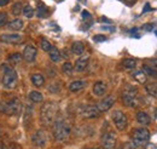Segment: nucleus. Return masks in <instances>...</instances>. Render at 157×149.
<instances>
[{
  "label": "nucleus",
  "instance_id": "obj_24",
  "mask_svg": "<svg viewBox=\"0 0 157 149\" xmlns=\"http://www.w3.org/2000/svg\"><path fill=\"white\" fill-rule=\"evenodd\" d=\"M29 99L34 103H41L44 101V96L38 91H32L29 93Z\"/></svg>",
  "mask_w": 157,
  "mask_h": 149
},
{
  "label": "nucleus",
  "instance_id": "obj_12",
  "mask_svg": "<svg viewBox=\"0 0 157 149\" xmlns=\"http://www.w3.org/2000/svg\"><path fill=\"white\" fill-rule=\"evenodd\" d=\"M36 55H38L36 47H34V46H32V45H28V46L24 47V51H23V55H22V56H23V58H24L27 62L32 63V62H34Z\"/></svg>",
  "mask_w": 157,
  "mask_h": 149
},
{
  "label": "nucleus",
  "instance_id": "obj_2",
  "mask_svg": "<svg viewBox=\"0 0 157 149\" xmlns=\"http://www.w3.org/2000/svg\"><path fill=\"white\" fill-rule=\"evenodd\" d=\"M71 132V126L65 119H58L53 125V135L57 141H64L69 137Z\"/></svg>",
  "mask_w": 157,
  "mask_h": 149
},
{
  "label": "nucleus",
  "instance_id": "obj_1",
  "mask_svg": "<svg viewBox=\"0 0 157 149\" xmlns=\"http://www.w3.org/2000/svg\"><path fill=\"white\" fill-rule=\"evenodd\" d=\"M58 113V106L55 102H47L41 107L40 120L45 126H50L56 121V116Z\"/></svg>",
  "mask_w": 157,
  "mask_h": 149
},
{
  "label": "nucleus",
  "instance_id": "obj_8",
  "mask_svg": "<svg viewBox=\"0 0 157 149\" xmlns=\"http://www.w3.org/2000/svg\"><path fill=\"white\" fill-rule=\"evenodd\" d=\"M100 142L104 149H114L116 146V135L113 132H106L101 136Z\"/></svg>",
  "mask_w": 157,
  "mask_h": 149
},
{
  "label": "nucleus",
  "instance_id": "obj_37",
  "mask_svg": "<svg viewBox=\"0 0 157 149\" xmlns=\"http://www.w3.org/2000/svg\"><path fill=\"white\" fill-rule=\"evenodd\" d=\"M147 11H154V9L150 6V4H149V2H146V4H145V7L143 9V14H146Z\"/></svg>",
  "mask_w": 157,
  "mask_h": 149
},
{
  "label": "nucleus",
  "instance_id": "obj_44",
  "mask_svg": "<svg viewBox=\"0 0 157 149\" xmlns=\"http://www.w3.org/2000/svg\"><path fill=\"white\" fill-rule=\"evenodd\" d=\"M155 118H156V120H157V108L155 109Z\"/></svg>",
  "mask_w": 157,
  "mask_h": 149
},
{
  "label": "nucleus",
  "instance_id": "obj_4",
  "mask_svg": "<svg viewBox=\"0 0 157 149\" xmlns=\"http://www.w3.org/2000/svg\"><path fill=\"white\" fill-rule=\"evenodd\" d=\"M150 132L145 127H140L133 132V143L136 147H144L149 143Z\"/></svg>",
  "mask_w": 157,
  "mask_h": 149
},
{
  "label": "nucleus",
  "instance_id": "obj_3",
  "mask_svg": "<svg viewBox=\"0 0 157 149\" xmlns=\"http://www.w3.org/2000/svg\"><path fill=\"white\" fill-rule=\"evenodd\" d=\"M122 102L126 107H131V108H134L139 104V101H138V89L134 86H126V89L123 90L122 93Z\"/></svg>",
  "mask_w": 157,
  "mask_h": 149
},
{
  "label": "nucleus",
  "instance_id": "obj_33",
  "mask_svg": "<svg viewBox=\"0 0 157 149\" xmlns=\"http://www.w3.org/2000/svg\"><path fill=\"white\" fill-rule=\"evenodd\" d=\"M6 23H7V14L0 12V27H4Z\"/></svg>",
  "mask_w": 157,
  "mask_h": 149
},
{
  "label": "nucleus",
  "instance_id": "obj_35",
  "mask_svg": "<svg viewBox=\"0 0 157 149\" xmlns=\"http://www.w3.org/2000/svg\"><path fill=\"white\" fill-rule=\"evenodd\" d=\"M93 40H94L96 42H103V41L106 40V37H105V35H101V34H98V35H94V37H93Z\"/></svg>",
  "mask_w": 157,
  "mask_h": 149
},
{
  "label": "nucleus",
  "instance_id": "obj_42",
  "mask_svg": "<svg viewBox=\"0 0 157 149\" xmlns=\"http://www.w3.org/2000/svg\"><path fill=\"white\" fill-rule=\"evenodd\" d=\"M11 0H0V6H4V5H7Z\"/></svg>",
  "mask_w": 157,
  "mask_h": 149
},
{
  "label": "nucleus",
  "instance_id": "obj_10",
  "mask_svg": "<svg viewBox=\"0 0 157 149\" xmlns=\"http://www.w3.org/2000/svg\"><path fill=\"white\" fill-rule=\"evenodd\" d=\"M99 114V111L98 108H97V106H85V107H82V109H81V115L83 116V118H86V119H92V118H97Z\"/></svg>",
  "mask_w": 157,
  "mask_h": 149
},
{
  "label": "nucleus",
  "instance_id": "obj_18",
  "mask_svg": "<svg viewBox=\"0 0 157 149\" xmlns=\"http://www.w3.org/2000/svg\"><path fill=\"white\" fill-rule=\"evenodd\" d=\"M71 51H73V54L78 55V56L83 55V52H85V45H83V42H81V41H75V42L73 44V46H71Z\"/></svg>",
  "mask_w": 157,
  "mask_h": 149
},
{
  "label": "nucleus",
  "instance_id": "obj_16",
  "mask_svg": "<svg viewBox=\"0 0 157 149\" xmlns=\"http://www.w3.org/2000/svg\"><path fill=\"white\" fill-rule=\"evenodd\" d=\"M86 86H87V81H85V80H75L69 85V90L71 92H78L80 90L85 89Z\"/></svg>",
  "mask_w": 157,
  "mask_h": 149
},
{
  "label": "nucleus",
  "instance_id": "obj_17",
  "mask_svg": "<svg viewBox=\"0 0 157 149\" xmlns=\"http://www.w3.org/2000/svg\"><path fill=\"white\" fill-rule=\"evenodd\" d=\"M137 120L139 124L146 126V125H150L151 124V118L149 116V114L145 112H139L137 114Z\"/></svg>",
  "mask_w": 157,
  "mask_h": 149
},
{
  "label": "nucleus",
  "instance_id": "obj_21",
  "mask_svg": "<svg viewBox=\"0 0 157 149\" xmlns=\"http://www.w3.org/2000/svg\"><path fill=\"white\" fill-rule=\"evenodd\" d=\"M32 83H33L34 86L41 87L44 85V83H45V79L41 74H33L32 75Z\"/></svg>",
  "mask_w": 157,
  "mask_h": 149
},
{
  "label": "nucleus",
  "instance_id": "obj_14",
  "mask_svg": "<svg viewBox=\"0 0 157 149\" xmlns=\"http://www.w3.org/2000/svg\"><path fill=\"white\" fill-rule=\"evenodd\" d=\"M88 61H90V57L88 56L80 57L78 61H76V63H75L74 70H76L78 73H82V72L86 69V67L88 66Z\"/></svg>",
  "mask_w": 157,
  "mask_h": 149
},
{
  "label": "nucleus",
  "instance_id": "obj_31",
  "mask_svg": "<svg viewBox=\"0 0 157 149\" xmlns=\"http://www.w3.org/2000/svg\"><path fill=\"white\" fill-rule=\"evenodd\" d=\"M23 59V56L21 54H12L11 56L9 57V62L10 63H21Z\"/></svg>",
  "mask_w": 157,
  "mask_h": 149
},
{
  "label": "nucleus",
  "instance_id": "obj_45",
  "mask_svg": "<svg viewBox=\"0 0 157 149\" xmlns=\"http://www.w3.org/2000/svg\"><path fill=\"white\" fill-rule=\"evenodd\" d=\"M155 34H156V37H157V30H155Z\"/></svg>",
  "mask_w": 157,
  "mask_h": 149
},
{
  "label": "nucleus",
  "instance_id": "obj_6",
  "mask_svg": "<svg viewBox=\"0 0 157 149\" xmlns=\"http://www.w3.org/2000/svg\"><path fill=\"white\" fill-rule=\"evenodd\" d=\"M17 72L12 68H9V67H5V74H4V78H2V84L7 89H13L16 87L17 85Z\"/></svg>",
  "mask_w": 157,
  "mask_h": 149
},
{
  "label": "nucleus",
  "instance_id": "obj_36",
  "mask_svg": "<svg viewBox=\"0 0 157 149\" xmlns=\"http://www.w3.org/2000/svg\"><path fill=\"white\" fill-rule=\"evenodd\" d=\"M141 29L143 30H146V32H151L154 29V23H146V24H144L141 27Z\"/></svg>",
  "mask_w": 157,
  "mask_h": 149
},
{
  "label": "nucleus",
  "instance_id": "obj_9",
  "mask_svg": "<svg viewBox=\"0 0 157 149\" xmlns=\"http://www.w3.org/2000/svg\"><path fill=\"white\" fill-rule=\"evenodd\" d=\"M115 103V97L114 96H106L104 99H101L97 104V108H98L99 113H104L108 112Z\"/></svg>",
  "mask_w": 157,
  "mask_h": 149
},
{
  "label": "nucleus",
  "instance_id": "obj_32",
  "mask_svg": "<svg viewBox=\"0 0 157 149\" xmlns=\"http://www.w3.org/2000/svg\"><path fill=\"white\" fill-rule=\"evenodd\" d=\"M40 45H41V49H42L44 51H46V52H48V51L51 50V47H52L51 42H50L48 40H46V39H41Z\"/></svg>",
  "mask_w": 157,
  "mask_h": 149
},
{
  "label": "nucleus",
  "instance_id": "obj_39",
  "mask_svg": "<svg viewBox=\"0 0 157 149\" xmlns=\"http://www.w3.org/2000/svg\"><path fill=\"white\" fill-rule=\"evenodd\" d=\"M123 1H124V4L128 5V6H132V5H134V4L137 2V0H123Z\"/></svg>",
  "mask_w": 157,
  "mask_h": 149
},
{
  "label": "nucleus",
  "instance_id": "obj_22",
  "mask_svg": "<svg viewBox=\"0 0 157 149\" xmlns=\"http://www.w3.org/2000/svg\"><path fill=\"white\" fill-rule=\"evenodd\" d=\"M48 54H50V58L52 59V62H59L60 61V52H59V50L57 47H55V46H52L51 47V50L48 51Z\"/></svg>",
  "mask_w": 157,
  "mask_h": 149
},
{
  "label": "nucleus",
  "instance_id": "obj_40",
  "mask_svg": "<svg viewBox=\"0 0 157 149\" xmlns=\"http://www.w3.org/2000/svg\"><path fill=\"white\" fill-rule=\"evenodd\" d=\"M101 29L103 30H109V32H115V28L114 27H105V26H103Z\"/></svg>",
  "mask_w": 157,
  "mask_h": 149
},
{
  "label": "nucleus",
  "instance_id": "obj_29",
  "mask_svg": "<svg viewBox=\"0 0 157 149\" xmlns=\"http://www.w3.org/2000/svg\"><path fill=\"white\" fill-rule=\"evenodd\" d=\"M47 16H48V9H47L45 5L40 4L39 7H38V17L45 18V17H47Z\"/></svg>",
  "mask_w": 157,
  "mask_h": 149
},
{
  "label": "nucleus",
  "instance_id": "obj_43",
  "mask_svg": "<svg viewBox=\"0 0 157 149\" xmlns=\"http://www.w3.org/2000/svg\"><path fill=\"white\" fill-rule=\"evenodd\" d=\"M100 21H103V22H108V23H111V21H110V19L105 18V17H101V18H100Z\"/></svg>",
  "mask_w": 157,
  "mask_h": 149
},
{
  "label": "nucleus",
  "instance_id": "obj_26",
  "mask_svg": "<svg viewBox=\"0 0 157 149\" xmlns=\"http://www.w3.org/2000/svg\"><path fill=\"white\" fill-rule=\"evenodd\" d=\"M34 14H35V11L30 5H25L22 10V15H24V17H27V18H32L34 16Z\"/></svg>",
  "mask_w": 157,
  "mask_h": 149
},
{
  "label": "nucleus",
  "instance_id": "obj_13",
  "mask_svg": "<svg viewBox=\"0 0 157 149\" xmlns=\"http://www.w3.org/2000/svg\"><path fill=\"white\" fill-rule=\"evenodd\" d=\"M23 40V37L20 34H2L0 37V41L6 44H20Z\"/></svg>",
  "mask_w": 157,
  "mask_h": 149
},
{
  "label": "nucleus",
  "instance_id": "obj_15",
  "mask_svg": "<svg viewBox=\"0 0 157 149\" xmlns=\"http://www.w3.org/2000/svg\"><path fill=\"white\" fill-rule=\"evenodd\" d=\"M106 90H108V86H106V84L104 81H97L93 85V93L96 96H98V97L104 96L105 92H106Z\"/></svg>",
  "mask_w": 157,
  "mask_h": 149
},
{
  "label": "nucleus",
  "instance_id": "obj_38",
  "mask_svg": "<svg viewBox=\"0 0 157 149\" xmlns=\"http://www.w3.org/2000/svg\"><path fill=\"white\" fill-rule=\"evenodd\" d=\"M81 16H82V18L83 19H87V18H91V15H90V12L88 11H82V14H81Z\"/></svg>",
  "mask_w": 157,
  "mask_h": 149
},
{
  "label": "nucleus",
  "instance_id": "obj_27",
  "mask_svg": "<svg viewBox=\"0 0 157 149\" xmlns=\"http://www.w3.org/2000/svg\"><path fill=\"white\" fill-rule=\"evenodd\" d=\"M122 66L124 68H127V69H133L137 66V61L136 59H132V58H126V59L122 61Z\"/></svg>",
  "mask_w": 157,
  "mask_h": 149
},
{
  "label": "nucleus",
  "instance_id": "obj_28",
  "mask_svg": "<svg viewBox=\"0 0 157 149\" xmlns=\"http://www.w3.org/2000/svg\"><path fill=\"white\" fill-rule=\"evenodd\" d=\"M62 70H63L64 74L70 76V75H73V73H74V67H73V64L70 62H65L63 64V67H62Z\"/></svg>",
  "mask_w": 157,
  "mask_h": 149
},
{
  "label": "nucleus",
  "instance_id": "obj_41",
  "mask_svg": "<svg viewBox=\"0 0 157 149\" xmlns=\"http://www.w3.org/2000/svg\"><path fill=\"white\" fill-rule=\"evenodd\" d=\"M150 63H151V66H152L154 68H157V58L151 59V61H150Z\"/></svg>",
  "mask_w": 157,
  "mask_h": 149
},
{
  "label": "nucleus",
  "instance_id": "obj_23",
  "mask_svg": "<svg viewBox=\"0 0 157 149\" xmlns=\"http://www.w3.org/2000/svg\"><path fill=\"white\" fill-rule=\"evenodd\" d=\"M143 72L149 76H152V78H157V69L154 68L152 66H149V64H144L143 66Z\"/></svg>",
  "mask_w": 157,
  "mask_h": 149
},
{
  "label": "nucleus",
  "instance_id": "obj_25",
  "mask_svg": "<svg viewBox=\"0 0 157 149\" xmlns=\"http://www.w3.org/2000/svg\"><path fill=\"white\" fill-rule=\"evenodd\" d=\"M145 90H146V92L149 93L150 96H152V97L157 98V84L156 83L147 84V85L145 86Z\"/></svg>",
  "mask_w": 157,
  "mask_h": 149
},
{
  "label": "nucleus",
  "instance_id": "obj_11",
  "mask_svg": "<svg viewBox=\"0 0 157 149\" xmlns=\"http://www.w3.org/2000/svg\"><path fill=\"white\" fill-rule=\"evenodd\" d=\"M32 141L36 147H44L47 142V135L44 130H38L33 135Z\"/></svg>",
  "mask_w": 157,
  "mask_h": 149
},
{
  "label": "nucleus",
  "instance_id": "obj_34",
  "mask_svg": "<svg viewBox=\"0 0 157 149\" xmlns=\"http://www.w3.org/2000/svg\"><path fill=\"white\" fill-rule=\"evenodd\" d=\"M59 86L58 85H56V84H51L50 85V87H48V91L50 92H52V93H57V92H59Z\"/></svg>",
  "mask_w": 157,
  "mask_h": 149
},
{
  "label": "nucleus",
  "instance_id": "obj_7",
  "mask_svg": "<svg viewBox=\"0 0 157 149\" xmlns=\"http://www.w3.org/2000/svg\"><path fill=\"white\" fill-rule=\"evenodd\" d=\"M113 121H114V124H115V126H116V129L118 131L126 130V127L128 125L127 116L121 111H115L113 113Z\"/></svg>",
  "mask_w": 157,
  "mask_h": 149
},
{
  "label": "nucleus",
  "instance_id": "obj_20",
  "mask_svg": "<svg viewBox=\"0 0 157 149\" xmlns=\"http://www.w3.org/2000/svg\"><path fill=\"white\" fill-rule=\"evenodd\" d=\"M9 28L11 30H20L23 28V21L21 18H16L9 23Z\"/></svg>",
  "mask_w": 157,
  "mask_h": 149
},
{
  "label": "nucleus",
  "instance_id": "obj_46",
  "mask_svg": "<svg viewBox=\"0 0 157 149\" xmlns=\"http://www.w3.org/2000/svg\"><path fill=\"white\" fill-rule=\"evenodd\" d=\"M87 149H98V148H87Z\"/></svg>",
  "mask_w": 157,
  "mask_h": 149
},
{
  "label": "nucleus",
  "instance_id": "obj_19",
  "mask_svg": "<svg viewBox=\"0 0 157 149\" xmlns=\"http://www.w3.org/2000/svg\"><path fill=\"white\" fill-rule=\"evenodd\" d=\"M133 76H134V79L137 80L139 84H146V81H147L146 74L143 70H136L133 73Z\"/></svg>",
  "mask_w": 157,
  "mask_h": 149
},
{
  "label": "nucleus",
  "instance_id": "obj_5",
  "mask_svg": "<svg viewBox=\"0 0 157 149\" xmlns=\"http://www.w3.org/2000/svg\"><path fill=\"white\" fill-rule=\"evenodd\" d=\"M0 111L7 115H17L21 111V102L15 98V99H11L10 102H2L0 103Z\"/></svg>",
  "mask_w": 157,
  "mask_h": 149
},
{
  "label": "nucleus",
  "instance_id": "obj_30",
  "mask_svg": "<svg viewBox=\"0 0 157 149\" xmlns=\"http://www.w3.org/2000/svg\"><path fill=\"white\" fill-rule=\"evenodd\" d=\"M22 10H23L22 2H16V4H13V6H12V9H11V12H12V15L18 16V15L22 14Z\"/></svg>",
  "mask_w": 157,
  "mask_h": 149
}]
</instances>
